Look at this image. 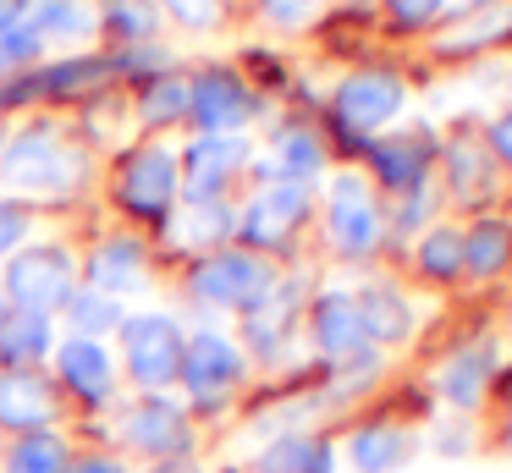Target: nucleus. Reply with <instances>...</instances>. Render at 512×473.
<instances>
[{"mask_svg":"<svg viewBox=\"0 0 512 473\" xmlns=\"http://www.w3.org/2000/svg\"><path fill=\"white\" fill-rule=\"evenodd\" d=\"M0 176L17 193V204L23 198H72L83 187V176H89V154L61 132V121L39 116V121H23L6 138Z\"/></svg>","mask_w":512,"mask_h":473,"instance_id":"f257e3e1","label":"nucleus"},{"mask_svg":"<svg viewBox=\"0 0 512 473\" xmlns=\"http://www.w3.org/2000/svg\"><path fill=\"white\" fill-rule=\"evenodd\" d=\"M78 286H83V270L67 242H23L0 270V292H6L12 314H34V319L67 314Z\"/></svg>","mask_w":512,"mask_h":473,"instance_id":"f03ea898","label":"nucleus"},{"mask_svg":"<svg viewBox=\"0 0 512 473\" xmlns=\"http://www.w3.org/2000/svg\"><path fill=\"white\" fill-rule=\"evenodd\" d=\"M182 330L171 314H127L122 319V369L144 396H166L182 369Z\"/></svg>","mask_w":512,"mask_h":473,"instance_id":"7ed1b4c3","label":"nucleus"},{"mask_svg":"<svg viewBox=\"0 0 512 473\" xmlns=\"http://www.w3.org/2000/svg\"><path fill=\"white\" fill-rule=\"evenodd\" d=\"M188 292L210 308H243V314H254V308L276 292V275H270V264L248 248H215L193 264Z\"/></svg>","mask_w":512,"mask_h":473,"instance_id":"20e7f679","label":"nucleus"},{"mask_svg":"<svg viewBox=\"0 0 512 473\" xmlns=\"http://www.w3.org/2000/svg\"><path fill=\"white\" fill-rule=\"evenodd\" d=\"M116 204L138 220H160L182 204V165L171 143H144L122 160V176H116Z\"/></svg>","mask_w":512,"mask_h":473,"instance_id":"39448f33","label":"nucleus"},{"mask_svg":"<svg viewBox=\"0 0 512 473\" xmlns=\"http://www.w3.org/2000/svg\"><path fill=\"white\" fill-rule=\"evenodd\" d=\"M237 380H243V352H237V341H226L221 330H193V336L182 341L177 385L193 402H221Z\"/></svg>","mask_w":512,"mask_h":473,"instance_id":"423d86ee","label":"nucleus"},{"mask_svg":"<svg viewBox=\"0 0 512 473\" xmlns=\"http://www.w3.org/2000/svg\"><path fill=\"white\" fill-rule=\"evenodd\" d=\"M182 165V198H226L232 176L248 165V143L237 132H199L188 149L177 154Z\"/></svg>","mask_w":512,"mask_h":473,"instance_id":"0eeeda50","label":"nucleus"},{"mask_svg":"<svg viewBox=\"0 0 512 473\" xmlns=\"http://www.w3.org/2000/svg\"><path fill=\"white\" fill-rule=\"evenodd\" d=\"M303 215H309V187L303 182H270V187H259V193L243 204V215H237V237L248 242V253L276 248V242H287L292 231H298Z\"/></svg>","mask_w":512,"mask_h":473,"instance_id":"6e6552de","label":"nucleus"},{"mask_svg":"<svg viewBox=\"0 0 512 473\" xmlns=\"http://www.w3.org/2000/svg\"><path fill=\"white\" fill-rule=\"evenodd\" d=\"M122 440L133 451H144V457L177 462V457H188V446H193V424L171 396H144L138 407H127Z\"/></svg>","mask_w":512,"mask_h":473,"instance_id":"1a4fd4ad","label":"nucleus"},{"mask_svg":"<svg viewBox=\"0 0 512 473\" xmlns=\"http://www.w3.org/2000/svg\"><path fill=\"white\" fill-rule=\"evenodd\" d=\"M254 116V94L237 83V72L210 66V72L188 77V121L199 132H237Z\"/></svg>","mask_w":512,"mask_h":473,"instance_id":"9d476101","label":"nucleus"},{"mask_svg":"<svg viewBox=\"0 0 512 473\" xmlns=\"http://www.w3.org/2000/svg\"><path fill=\"white\" fill-rule=\"evenodd\" d=\"M50 369H56L61 391L83 396V402H111V396H116V358H111L105 341H89V336L56 341Z\"/></svg>","mask_w":512,"mask_h":473,"instance_id":"9b49d317","label":"nucleus"},{"mask_svg":"<svg viewBox=\"0 0 512 473\" xmlns=\"http://www.w3.org/2000/svg\"><path fill=\"white\" fill-rule=\"evenodd\" d=\"M56 424V380L39 369H0V429L39 435Z\"/></svg>","mask_w":512,"mask_h":473,"instance_id":"f8f14e48","label":"nucleus"},{"mask_svg":"<svg viewBox=\"0 0 512 473\" xmlns=\"http://www.w3.org/2000/svg\"><path fill=\"white\" fill-rule=\"evenodd\" d=\"M23 22L45 50H78L100 33V6L94 0H17Z\"/></svg>","mask_w":512,"mask_h":473,"instance_id":"ddd939ff","label":"nucleus"},{"mask_svg":"<svg viewBox=\"0 0 512 473\" xmlns=\"http://www.w3.org/2000/svg\"><path fill=\"white\" fill-rule=\"evenodd\" d=\"M83 286L105 297H127V292H144L149 286V248L144 237H105L100 248L89 253L83 264Z\"/></svg>","mask_w":512,"mask_h":473,"instance_id":"4468645a","label":"nucleus"},{"mask_svg":"<svg viewBox=\"0 0 512 473\" xmlns=\"http://www.w3.org/2000/svg\"><path fill=\"white\" fill-rule=\"evenodd\" d=\"M331 242L342 253H369L380 242V209L358 176H336L331 187Z\"/></svg>","mask_w":512,"mask_h":473,"instance_id":"2eb2a0df","label":"nucleus"},{"mask_svg":"<svg viewBox=\"0 0 512 473\" xmlns=\"http://www.w3.org/2000/svg\"><path fill=\"white\" fill-rule=\"evenodd\" d=\"M166 237L177 242V248H221L226 237H237V209L226 204V198H182L177 209L166 215Z\"/></svg>","mask_w":512,"mask_h":473,"instance_id":"dca6fc26","label":"nucleus"},{"mask_svg":"<svg viewBox=\"0 0 512 473\" xmlns=\"http://www.w3.org/2000/svg\"><path fill=\"white\" fill-rule=\"evenodd\" d=\"M397 105H402V83H397V77H386V72H358V77H347L342 94H336L342 121H347V127H358V132L386 127V121L397 116Z\"/></svg>","mask_w":512,"mask_h":473,"instance_id":"f3484780","label":"nucleus"},{"mask_svg":"<svg viewBox=\"0 0 512 473\" xmlns=\"http://www.w3.org/2000/svg\"><path fill=\"white\" fill-rule=\"evenodd\" d=\"M105 77H116V61L111 55H78V61H61V66H45L39 77H28V83H12V94L6 99H39V94H83V88L105 83Z\"/></svg>","mask_w":512,"mask_h":473,"instance_id":"a211bd4d","label":"nucleus"},{"mask_svg":"<svg viewBox=\"0 0 512 473\" xmlns=\"http://www.w3.org/2000/svg\"><path fill=\"white\" fill-rule=\"evenodd\" d=\"M314 341H320V352H331V358H347V352L364 347V314H358V297L347 292H331L320 297V308H314Z\"/></svg>","mask_w":512,"mask_h":473,"instance_id":"6ab92c4d","label":"nucleus"},{"mask_svg":"<svg viewBox=\"0 0 512 473\" xmlns=\"http://www.w3.org/2000/svg\"><path fill=\"white\" fill-rule=\"evenodd\" d=\"M56 352V325L34 314H12L0 325V369H34Z\"/></svg>","mask_w":512,"mask_h":473,"instance_id":"aec40b11","label":"nucleus"},{"mask_svg":"<svg viewBox=\"0 0 512 473\" xmlns=\"http://www.w3.org/2000/svg\"><path fill=\"white\" fill-rule=\"evenodd\" d=\"M347 457H353L358 473H391V468H402V462L413 457V440L402 435V429H391V424H375V429H358L353 446H347Z\"/></svg>","mask_w":512,"mask_h":473,"instance_id":"412c9836","label":"nucleus"},{"mask_svg":"<svg viewBox=\"0 0 512 473\" xmlns=\"http://www.w3.org/2000/svg\"><path fill=\"white\" fill-rule=\"evenodd\" d=\"M259 468L265 473H331V446L314 435H281L265 446Z\"/></svg>","mask_w":512,"mask_h":473,"instance_id":"4be33fe9","label":"nucleus"},{"mask_svg":"<svg viewBox=\"0 0 512 473\" xmlns=\"http://www.w3.org/2000/svg\"><path fill=\"white\" fill-rule=\"evenodd\" d=\"M122 319H127L122 297H105V292H94V286H78V297L67 303L72 336H89V341H100V336H111V330H122Z\"/></svg>","mask_w":512,"mask_h":473,"instance_id":"5701e85b","label":"nucleus"},{"mask_svg":"<svg viewBox=\"0 0 512 473\" xmlns=\"http://www.w3.org/2000/svg\"><path fill=\"white\" fill-rule=\"evenodd\" d=\"M138 121H144V127H171V121H188V77H182V72L149 77L144 99H138Z\"/></svg>","mask_w":512,"mask_h":473,"instance_id":"b1692460","label":"nucleus"},{"mask_svg":"<svg viewBox=\"0 0 512 473\" xmlns=\"http://www.w3.org/2000/svg\"><path fill=\"white\" fill-rule=\"evenodd\" d=\"M6 473H67V440L39 429V435H17L6 451Z\"/></svg>","mask_w":512,"mask_h":473,"instance_id":"393cba45","label":"nucleus"},{"mask_svg":"<svg viewBox=\"0 0 512 473\" xmlns=\"http://www.w3.org/2000/svg\"><path fill=\"white\" fill-rule=\"evenodd\" d=\"M45 55V44L34 39V28L23 22L17 0H0V72H23Z\"/></svg>","mask_w":512,"mask_h":473,"instance_id":"a878e982","label":"nucleus"},{"mask_svg":"<svg viewBox=\"0 0 512 473\" xmlns=\"http://www.w3.org/2000/svg\"><path fill=\"white\" fill-rule=\"evenodd\" d=\"M320 143H314V132L303 127H287L276 132V149H270V171H281V182H303V176L320 171Z\"/></svg>","mask_w":512,"mask_h":473,"instance_id":"bb28decb","label":"nucleus"},{"mask_svg":"<svg viewBox=\"0 0 512 473\" xmlns=\"http://www.w3.org/2000/svg\"><path fill=\"white\" fill-rule=\"evenodd\" d=\"M100 28L127 44H149L160 28V11L149 0H111V6H100Z\"/></svg>","mask_w":512,"mask_h":473,"instance_id":"cd10ccee","label":"nucleus"},{"mask_svg":"<svg viewBox=\"0 0 512 473\" xmlns=\"http://www.w3.org/2000/svg\"><path fill=\"white\" fill-rule=\"evenodd\" d=\"M358 314H364V336H375V341H402L408 336V308H402V297H391L386 286H375V292L358 297Z\"/></svg>","mask_w":512,"mask_h":473,"instance_id":"c85d7f7f","label":"nucleus"},{"mask_svg":"<svg viewBox=\"0 0 512 473\" xmlns=\"http://www.w3.org/2000/svg\"><path fill=\"white\" fill-rule=\"evenodd\" d=\"M479 391H485V352H463L457 363H446L441 369V396L457 407L479 402Z\"/></svg>","mask_w":512,"mask_h":473,"instance_id":"c756f323","label":"nucleus"},{"mask_svg":"<svg viewBox=\"0 0 512 473\" xmlns=\"http://www.w3.org/2000/svg\"><path fill=\"white\" fill-rule=\"evenodd\" d=\"M155 11H166L171 22H182V28H199L210 33L215 22H221V0H149Z\"/></svg>","mask_w":512,"mask_h":473,"instance_id":"7c9ffc66","label":"nucleus"},{"mask_svg":"<svg viewBox=\"0 0 512 473\" xmlns=\"http://www.w3.org/2000/svg\"><path fill=\"white\" fill-rule=\"evenodd\" d=\"M28 204H17V198H0V259H12L17 248H23V237H28Z\"/></svg>","mask_w":512,"mask_h":473,"instance_id":"2f4dec72","label":"nucleus"},{"mask_svg":"<svg viewBox=\"0 0 512 473\" xmlns=\"http://www.w3.org/2000/svg\"><path fill=\"white\" fill-rule=\"evenodd\" d=\"M309 11H314V0H265V17L270 22H309Z\"/></svg>","mask_w":512,"mask_h":473,"instance_id":"473e14b6","label":"nucleus"},{"mask_svg":"<svg viewBox=\"0 0 512 473\" xmlns=\"http://www.w3.org/2000/svg\"><path fill=\"white\" fill-rule=\"evenodd\" d=\"M424 264H430V270H452L457 264V248L446 242V231H435V242L424 248Z\"/></svg>","mask_w":512,"mask_h":473,"instance_id":"72a5a7b5","label":"nucleus"},{"mask_svg":"<svg viewBox=\"0 0 512 473\" xmlns=\"http://www.w3.org/2000/svg\"><path fill=\"white\" fill-rule=\"evenodd\" d=\"M67 473H127L122 457H83V462H67Z\"/></svg>","mask_w":512,"mask_h":473,"instance_id":"f704fd0d","label":"nucleus"},{"mask_svg":"<svg viewBox=\"0 0 512 473\" xmlns=\"http://www.w3.org/2000/svg\"><path fill=\"white\" fill-rule=\"evenodd\" d=\"M391 11L402 22H424V17H435V0H391Z\"/></svg>","mask_w":512,"mask_h":473,"instance_id":"c9c22d12","label":"nucleus"},{"mask_svg":"<svg viewBox=\"0 0 512 473\" xmlns=\"http://www.w3.org/2000/svg\"><path fill=\"white\" fill-rule=\"evenodd\" d=\"M149 473H204L199 462H188V457H177V462H155Z\"/></svg>","mask_w":512,"mask_h":473,"instance_id":"e433bc0d","label":"nucleus"},{"mask_svg":"<svg viewBox=\"0 0 512 473\" xmlns=\"http://www.w3.org/2000/svg\"><path fill=\"white\" fill-rule=\"evenodd\" d=\"M6 138H12V127H6V116H0V154H6Z\"/></svg>","mask_w":512,"mask_h":473,"instance_id":"4c0bfd02","label":"nucleus"},{"mask_svg":"<svg viewBox=\"0 0 512 473\" xmlns=\"http://www.w3.org/2000/svg\"><path fill=\"white\" fill-rule=\"evenodd\" d=\"M6 319H12V303H6V292H0V325H6Z\"/></svg>","mask_w":512,"mask_h":473,"instance_id":"58836bf2","label":"nucleus"},{"mask_svg":"<svg viewBox=\"0 0 512 473\" xmlns=\"http://www.w3.org/2000/svg\"><path fill=\"white\" fill-rule=\"evenodd\" d=\"M501 143H507V154H512V121H507V127H501Z\"/></svg>","mask_w":512,"mask_h":473,"instance_id":"ea45409f","label":"nucleus"}]
</instances>
